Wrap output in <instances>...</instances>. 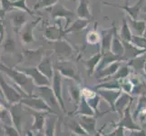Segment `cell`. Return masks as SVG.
I'll return each instance as SVG.
<instances>
[{
    "label": "cell",
    "mask_w": 146,
    "mask_h": 136,
    "mask_svg": "<svg viewBox=\"0 0 146 136\" xmlns=\"http://www.w3.org/2000/svg\"><path fill=\"white\" fill-rule=\"evenodd\" d=\"M0 72L8 76L13 81L14 84H17L26 94H31L33 84L31 78L27 76L26 74L19 71L16 67H9L2 63H0Z\"/></svg>",
    "instance_id": "cell-1"
},
{
    "label": "cell",
    "mask_w": 146,
    "mask_h": 136,
    "mask_svg": "<svg viewBox=\"0 0 146 136\" xmlns=\"http://www.w3.org/2000/svg\"><path fill=\"white\" fill-rule=\"evenodd\" d=\"M0 88H1L4 97L8 104L20 103L24 97L21 93H19L16 88L6 81V79L4 78L3 73L1 72H0Z\"/></svg>",
    "instance_id": "cell-2"
},
{
    "label": "cell",
    "mask_w": 146,
    "mask_h": 136,
    "mask_svg": "<svg viewBox=\"0 0 146 136\" xmlns=\"http://www.w3.org/2000/svg\"><path fill=\"white\" fill-rule=\"evenodd\" d=\"M8 13V17L12 23V27L15 33L19 34L23 27L27 24V17L26 12L17 10V11H10Z\"/></svg>",
    "instance_id": "cell-3"
},
{
    "label": "cell",
    "mask_w": 146,
    "mask_h": 136,
    "mask_svg": "<svg viewBox=\"0 0 146 136\" xmlns=\"http://www.w3.org/2000/svg\"><path fill=\"white\" fill-rule=\"evenodd\" d=\"M8 110L11 115L13 126L16 128L19 133H21L22 121H23V106L21 103L9 104Z\"/></svg>",
    "instance_id": "cell-4"
},
{
    "label": "cell",
    "mask_w": 146,
    "mask_h": 136,
    "mask_svg": "<svg viewBox=\"0 0 146 136\" xmlns=\"http://www.w3.org/2000/svg\"><path fill=\"white\" fill-rule=\"evenodd\" d=\"M144 2H145V0H138V1L133 5V6H127V5H125V6H120V5L110 4V3H106V2H104V4L108 5V6H113V7H118L120 9H123L127 13L128 17L130 18L134 19V20H138L139 14L141 12V10H142L143 7Z\"/></svg>",
    "instance_id": "cell-5"
},
{
    "label": "cell",
    "mask_w": 146,
    "mask_h": 136,
    "mask_svg": "<svg viewBox=\"0 0 146 136\" xmlns=\"http://www.w3.org/2000/svg\"><path fill=\"white\" fill-rule=\"evenodd\" d=\"M40 20H41V17H38L37 19L34 20V21L27 23L23 27V28L21 29V31L19 33L20 36H21V40L23 44H27L34 41L33 31L35 27H36V25L40 22Z\"/></svg>",
    "instance_id": "cell-6"
},
{
    "label": "cell",
    "mask_w": 146,
    "mask_h": 136,
    "mask_svg": "<svg viewBox=\"0 0 146 136\" xmlns=\"http://www.w3.org/2000/svg\"><path fill=\"white\" fill-rule=\"evenodd\" d=\"M51 9V17L54 19L56 18H66L68 20V23L71 22L72 20H74L75 15L70 11V10L64 8L62 4L57 3L56 5H54V7H50Z\"/></svg>",
    "instance_id": "cell-7"
},
{
    "label": "cell",
    "mask_w": 146,
    "mask_h": 136,
    "mask_svg": "<svg viewBox=\"0 0 146 136\" xmlns=\"http://www.w3.org/2000/svg\"><path fill=\"white\" fill-rule=\"evenodd\" d=\"M16 68L19 70V71L23 72L24 74H26L27 76L33 79L38 84H44L47 83L46 79L44 78L43 74L36 67H16Z\"/></svg>",
    "instance_id": "cell-8"
},
{
    "label": "cell",
    "mask_w": 146,
    "mask_h": 136,
    "mask_svg": "<svg viewBox=\"0 0 146 136\" xmlns=\"http://www.w3.org/2000/svg\"><path fill=\"white\" fill-rule=\"evenodd\" d=\"M76 16L78 18L91 20L92 15L90 11L88 0H79V5L76 8Z\"/></svg>",
    "instance_id": "cell-9"
},
{
    "label": "cell",
    "mask_w": 146,
    "mask_h": 136,
    "mask_svg": "<svg viewBox=\"0 0 146 136\" xmlns=\"http://www.w3.org/2000/svg\"><path fill=\"white\" fill-rule=\"evenodd\" d=\"M21 103L24 105H27V106H29L34 109H44L46 108V105L44 104V103L42 102L40 99H35V98H30V97H23V99L21 100Z\"/></svg>",
    "instance_id": "cell-10"
},
{
    "label": "cell",
    "mask_w": 146,
    "mask_h": 136,
    "mask_svg": "<svg viewBox=\"0 0 146 136\" xmlns=\"http://www.w3.org/2000/svg\"><path fill=\"white\" fill-rule=\"evenodd\" d=\"M2 47H3V51L7 54L16 53V42H15V40L10 36H8L3 41Z\"/></svg>",
    "instance_id": "cell-11"
},
{
    "label": "cell",
    "mask_w": 146,
    "mask_h": 136,
    "mask_svg": "<svg viewBox=\"0 0 146 136\" xmlns=\"http://www.w3.org/2000/svg\"><path fill=\"white\" fill-rule=\"evenodd\" d=\"M128 20L130 21V28H132L134 30L135 32H139V34H142L143 31L146 29V24L144 21H139V20H134L130 18L129 17H127Z\"/></svg>",
    "instance_id": "cell-12"
},
{
    "label": "cell",
    "mask_w": 146,
    "mask_h": 136,
    "mask_svg": "<svg viewBox=\"0 0 146 136\" xmlns=\"http://www.w3.org/2000/svg\"><path fill=\"white\" fill-rule=\"evenodd\" d=\"M12 7L13 9L17 8L18 10H21V11L31 15V16H34L33 11L27 6V0H15V1H12Z\"/></svg>",
    "instance_id": "cell-13"
},
{
    "label": "cell",
    "mask_w": 146,
    "mask_h": 136,
    "mask_svg": "<svg viewBox=\"0 0 146 136\" xmlns=\"http://www.w3.org/2000/svg\"><path fill=\"white\" fill-rule=\"evenodd\" d=\"M90 23V20L88 19H82V18H77L74 24L72 25L71 28H70L68 31H79V30L84 29L87 25Z\"/></svg>",
    "instance_id": "cell-14"
},
{
    "label": "cell",
    "mask_w": 146,
    "mask_h": 136,
    "mask_svg": "<svg viewBox=\"0 0 146 136\" xmlns=\"http://www.w3.org/2000/svg\"><path fill=\"white\" fill-rule=\"evenodd\" d=\"M58 3V0H39L35 6V9L40 8H50Z\"/></svg>",
    "instance_id": "cell-15"
},
{
    "label": "cell",
    "mask_w": 146,
    "mask_h": 136,
    "mask_svg": "<svg viewBox=\"0 0 146 136\" xmlns=\"http://www.w3.org/2000/svg\"><path fill=\"white\" fill-rule=\"evenodd\" d=\"M38 70L42 74L49 75L50 74V61L48 58H44L38 65Z\"/></svg>",
    "instance_id": "cell-16"
},
{
    "label": "cell",
    "mask_w": 146,
    "mask_h": 136,
    "mask_svg": "<svg viewBox=\"0 0 146 136\" xmlns=\"http://www.w3.org/2000/svg\"><path fill=\"white\" fill-rule=\"evenodd\" d=\"M122 34L125 38L131 37V31H130V26L127 21V16H124L123 17V25H122Z\"/></svg>",
    "instance_id": "cell-17"
},
{
    "label": "cell",
    "mask_w": 146,
    "mask_h": 136,
    "mask_svg": "<svg viewBox=\"0 0 146 136\" xmlns=\"http://www.w3.org/2000/svg\"><path fill=\"white\" fill-rule=\"evenodd\" d=\"M3 129L6 136H21L20 133L13 125H5V126H3Z\"/></svg>",
    "instance_id": "cell-18"
},
{
    "label": "cell",
    "mask_w": 146,
    "mask_h": 136,
    "mask_svg": "<svg viewBox=\"0 0 146 136\" xmlns=\"http://www.w3.org/2000/svg\"><path fill=\"white\" fill-rule=\"evenodd\" d=\"M0 8L6 13L12 11V0H0Z\"/></svg>",
    "instance_id": "cell-19"
},
{
    "label": "cell",
    "mask_w": 146,
    "mask_h": 136,
    "mask_svg": "<svg viewBox=\"0 0 146 136\" xmlns=\"http://www.w3.org/2000/svg\"><path fill=\"white\" fill-rule=\"evenodd\" d=\"M5 33H6V30H5V27L2 22H0V44L3 43V39H4V36Z\"/></svg>",
    "instance_id": "cell-20"
},
{
    "label": "cell",
    "mask_w": 146,
    "mask_h": 136,
    "mask_svg": "<svg viewBox=\"0 0 146 136\" xmlns=\"http://www.w3.org/2000/svg\"><path fill=\"white\" fill-rule=\"evenodd\" d=\"M0 102L3 103H5V104H8V103H7L6 99H5V97H4V94H3L2 91H1V88H0Z\"/></svg>",
    "instance_id": "cell-21"
},
{
    "label": "cell",
    "mask_w": 146,
    "mask_h": 136,
    "mask_svg": "<svg viewBox=\"0 0 146 136\" xmlns=\"http://www.w3.org/2000/svg\"><path fill=\"white\" fill-rule=\"evenodd\" d=\"M6 12H4L3 10L0 8V18H2V19H4V17H5V16H6Z\"/></svg>",
    "instance_id": "cell-22"
},
{
    "label": "cell",
    "mask_w": 146,
    "mask_h": 136,
    "mask_svg": "<svg viewBox=\"0 0 146 136\" xmlns=\"http://www.w3.org/2000/svg\"><path fill=\"white\" fill-rule=\"evenodd\" d=\"M4 133V129H3V124L1 123V120H0V135Z\"/></svg>",
    "instance_id": "cell-23"
},
{
    "label": "cell",
    "mask_w": 146,
    "mask_h": 136,
    "mask_svg": "<svg viewBox=\"0 0 146 136\" xmlns=\"http://www.w3.org/2000/svg\"><path fill=\"white\" fill-rule=\"evenodd\" d=\"M143 20H145V21H146V17H143Z\"/></svg>",
    "instance_id": "cell-24"
},
{
    "label": "cell",
    "mask_w": 146,
    "mask_h": 136,
    "mask_svg": "<svg viewBox=\"0 0 146 136\" xmlns=\"http://www.w3.org/2000/svg\"><path fill=\"white\" fill-rule=\"evenodd\" d=\"M119 1H121V0H119Z\"/></svg>",
    "instance_id": "cell-25"
},
{
    "label": "cell",
    "mask_w": 146,
    "mask_h": 136,
    "mask_svg": "<svg viewBox=\"0 0 146 136\" xmlns=\"http://www.w3.org/2000/svg\"><path fill=\"white\" fill-rule=\"evenodd\" d=\"M0 136H1V135H0Z\"/></svg>",
    "instance_id": "cell-26"
}]
</instances>
